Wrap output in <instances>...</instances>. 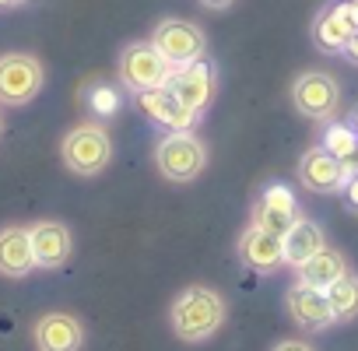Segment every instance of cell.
<instances>
[{
	"label": "cell",
	"mask_w": 358,
	"mask_h": 351,
	"mask_svg": "<svg viewBox=\"0 0 358 351\" xmlns=\"http://www.w3.org/2000/svg\"><path fill=\"white\" fill-rule=\"evenodd\" d=\"M358 36V18L351 11V4H330L313 18V43L320 53H344L348 43Z\"/></svg>",
	"instance_id": "cell-10"
},
{
	"label": "cell",
	"mask_w": 358,
	"mask_h": 351,
	"mask_svg": "<svg viewBox=\"0 0 358 351\" xmlns=\"http://www.w3.org/2000/svg\"><path fill=\"white\" fill-rule=\"evenodd\" d=\"M46 85V67L32 53H0V106H29Z\"/></svg>",
	"instance_id": "cell-6"
},
{
	"label": "cell",
	"mask_w": 358,
	"mask_h": 351,
	"mask_svg": "<svg viewBox=\"0 0 358 351\" xmlns=\"http://www.w3.org/2000/svg\"><path fill=\"white\" fill-rule=\"evenodd\" d=\"M236 4V0H201V8H208V11H229Z\"/></svg>",
	"instance_id": "cell-24"
},
{
	"label": "cell",
	"mask_w": 358,
	"mask_h": 351,
	"mask_svg": "<svg viewBox=\"0 0 358 351\" xmlns=\"http://www.w3.org/2000/svg\"><path fill=\"white\" fill-rule=\"evenodd\" d=\"M148 43L162 53V60H165L172 71H176V67H187V64H197V60H204V53H208V36H204V29L194 25V22H183V18H162V22L155 25V32H151Z\"/></svg>",
	"instance_id": "cell-5"
},
{
	"label": "cell",
	"mask_w": 358,
	"mask_h": 351,
	"mask_svg": "<svg viewBox=\"0 0 358 351\" xmlns=\"http://www.w3.org/2000/svg\"><path fill=\"white\" fill-rule=\"evenodd\" d=\"M179 102H183L190 113H204L215 99V67L208 60H197V64H187V67H176L169 74V85H165Z\"/></svg>",
	"instance_id": "cell-9"
},
{
	"label": "cell",
	"mask_w": 358,
	"mask_h": 351,
	"mask_svg": "<svg viewBox=\"0 0 358 351\" xmlns=\"http://www.w3.org/2000/svg\"><path fill=\"white\" fill-rule=\"evenodd\" d=\"M320 148L330 151L337 162H351V158L358 155V134H355V127H348V123H330V127L323 130Z\"/></svg>",
	"instance_id": "cell-21"
},
{
	"label": "cell",
	"mask_w": 358,
	"mask_h": 351,
	"mask_svg": "<svg viewBox=\"0 0 358 351\" xmlns=\"http://www.w3.org/2000/svg\"><path fill=\"white\" fill-rule=\"evenodd\" d=\"M285 306H288V316L295 320V327H302V330L316 334V330H327L330 323H337V316L327 302V292H320V288H309V285L295 281L285 295Z\"/></svg>",
	"instance_id": "cell-13"
},
{
	"label": "cell",
	"mask_w": 358,
	"mask_h": 351,
	"mask_svg": "<svg viewBox=\"0 0 358 351\" xmlns=\"http://www.w3.org/2000/svg\"><path fill=\"white\" fill-rule=\"evenodd\" d=\"M36 351H81L85 327L71 313H43L32 327Z\"/></svg>",
	"instance_id": "cell-12"
},
{
	"label": "cell",
	"mask_w": 358,
	"mask_h": 351,
	"mask_svg": "<svg viewBox=\"0 0 358 351\" xmlns=\"http://www.w3.org/2000/svg\"><path fill=\"white\" fill-rule=\"evenodd\" d=\"M4 8H18V4H25V0H0Z\"/></svg>",
	"instance_id": "cell-27"
},
{
	"label": "cell",
	"mask_w": 358,
	"mask_h": 351,
	"mask_svg": "<svg viewBox=\"0 0 358 351\" xmlns=\"http://www.w3.org/2000/svg\"><path fill=\"white\" fill-rule=\"evenodd\" d=\"M239 257L246 267H253L257 274H271L285 264V250H281V236L260 229V225H250L243 236H239Z\"/></svg>",
	"instance_id": "cell-15"
},
{
	"label": "cell",
	"mask_w": 358,
	"mask_h": 351,
	"mask_svg": "<svg viewBox=\"0 0 358 351\" xmlns=\"http://www.w3.org/2000/svg\"><path fill=\"white\" fill-rule=\"evenodd\" d=\"M0 134H4V120H0Z\"/></svg>",
	"instance_id": "cell-30"
},
{
	"label": "cell",
	"mask_w": 358,
	"mask_h": 351,
	"mask_svg": "<svg viewBox=\"0 0 358 351\" xmlns=\"http://www.w3.org/2000/svg\"><path fill=\"white\" fill-rule=\"evenodd\" d=\"M0 8H4V4H0Z\"/></svg>",
	"instance_id": "cell-31"
},
{
	"label": "cell",
	"mask_w": 358,
	"mask_h": 351,
	"mask_svg": "<svg viewBox=\"0 0 358 351\" xmlns=\"http://www.w3.org/2000/svg\"><path fill=\"white\" fill-rule=\"evenodd\" d=\"M327 246L323 239V229L309 218H299L285 236H281V250H285V264L288 267H302L306 260H313L320 250Z\"/></svg>",
	"instance_id": "cell-18"
},
{
	"label": "cell",
	"mask_w": 358,
	"mask_h": 351,
	"mask_svg": "<svg viewBox=\"0 0 358 351\" xmlns=\"http://www.w3.org/2000/svg\"><path fill=\"white\" fill-rule=\"evenodd\" d=\"M36 271V253L25 225L0 229V274L4 278H29Z\"/></svg>",
	"instance_id": "cell-16"
},
{
	"label": "cell",
	"mask_w": 358,
	"mask_h": 351,
	"mask_svg": "<svg viewBox=\"0 0 358 351\" xmlns=\"http://www.w3.org/2000/svg\"><path fill=\"white\" fill-rule=\"evenodd\" d=\"M351 127H355V134H358V109H355V116H351Z\"/></svg>",
	"instance_id": "cell-28"
},
{
	"label": "cell",
	"mask_w": 358,
	"mask_h": 351,
	"mask_svg": "<svg viewBox=\"0 0 358 351\" xmlns=\"http://www.w3.org/2000/svg\"><path fill=\"white\" fill-rule=\"evenodd\" d=\"M29 239H32V253H36V267L43 271H57L71 260L74 253V236L64 222L57 218H43L36 225H29Z\"/></svg>",
	"instance_id": "cell-11"
},
{
	"label": "cell",
	"mask_w": 358,
	"mask_h": 351,
	"mask_svg": "<svg viewBox=\"0 0 358 351\" xmlns=\"http://www.w3.org/2000/svg\"><path fill=\"white\" fill-rule=\"evenodd\" d=\"M355 158H358V155H355Z\"/></svg>",
	"instance_id": "cell-32"
},
{
	"label": "cell",
	"mask_w": 358,
	"mask_h": 351,
	"mask_svg": "<svg viewBox=\"0 0 358 351\" xmlns=\"http://www.w3.org/2000/svg\"><path fill=\"white\" fill-rule=\"evenodd\" d=\"M299 218H302V215H299L295 194H292L288 187H281V183H271V187L260 194L257 208H253V225H260V229H267V232H274V236H285Z\"/></svg>",
	"instance_id": "cell-14"
},
{
	"label": "cell",
	"mask_w": 358,
	"mask_h": 351,
	"mask_svg": "<svg viewBox=\"0 0 358 351\" xmlns=\"http://www.w3.org/2000/svg\"><path fill=\"white\" fill-rule=\"evenodd\" d=\"M60 158L74 176H99L113 158V141L99 123H78L60 141Z\"/></svg>",
	"instance_id": "cell-3"
},
{
	"label": "cell",
	"mask_w": 358,
	"mask_h": 351,
	"mask_svg": "<svg viewBox=\"0 0 358 351\" xmlns=\"http://www.w3.org/2000/svg\"><path fill=\"white\" fill-rule=\"evenodd\" d=\"M169 323H172V334L187 344H201L208 337L218 334V327L225 323V299L215 292V288H204V285H190L183 288L172 306H169Z\"/></svg>",
	"instance_id": "cell-1"
},
{
	"label": "cell",
	"mask_w": 358,
	"mask_h": 351,
	"mask_svg": "<svg viewBox=\"0 0 358 351\" xmlns=\"http://www.w3.org/2000/svg\"><path fill=\"white\" fill-rule=\"evenodd\" d=\"M344 197H348V204H351V208H358V176L344 187Z\"/></svg>",
	"instance_id": "cell-25"
},
{
	"label": "cell",
	"mask_w": 358,
	"mask_h": 351,
	"mask_svg": "<svg viewBox=\"0 0 358 351\" xmlns=\"http://www.w3.org/2000/svg\"><path fill=\"white\" fill-rule=\"evenodd\" d=\"M344 57H348V60H355V64H358V36H355V39H351V43H348V50H344Z\"/></svg>",
	"instance_id": "cell-26"
},
{
	"label": "cell",
	"mask_w": 358,
	"mask_h": 351,
	"mask_svg": "<svg viewBox=\"0 0 358 351\" xmlns=\"http://www.w3.org/2000/svg\"><path fill=\"white\" fill-rule=\"evenodd\" d=\"M137 106H141L155 123H162V127H169V130H190V127L201 120L197 113H190L183 102H179L169 88H155V92L137 95Z\"/></svg>",
	"instance_id": "cell-17"
},
{
	"label": "cell",
	"mask_w": 358,
	"mask_h": 351,
	"mask_svg": "<svg viewBox=\"0 0 358 351\" xmlns=\"http://www.w3.org/2000/svg\"><path fill=\"white\" fill-rule=\"evenodd\" d=\"M274 351H316V348L306 344V341H299V337H285V341L274 344Z\"/></svg>",
	"instance_id": "cell-23"
},
{
	"label": "cell",
	"mask_w": 358,
	"mask_h": 351,
	"mask_svg": "<svg viewBox=\"0 0 358 351\" xmlns=\"http://www.w3.org/2000/svg\"><path fill=\"white\" fill-rule=\"evenodd\" d=\"M327 302H330L337 323L355 320V316H358V274L348 271L341 281H334V285L327 288Z\"/></svg>",
	"instance_id": "cell-20"
},
{
	"label": "cell",
	"mask_w": 358,
	"mask_h": 351,
	"mask_svg": "<svg viewBox=\"0 0 358 351\" xmlns=\"http://www.w3.org/2000/svg\"><path fill=\"white\" fill-rule=\"evenodd\" d=\"M155 165L169 183H190L208 165V144L194 130H169L155 148Z\"/></svg>",
	"instance_id": "cell-2"
},
{
	"label": "cell",
	"mask_w": 358,
	"mask_h": 351,
	"mask_svg": "<svg viewBox=\"0 0 358 351\" xmlns=\"http://www.w3.org/2000/svg\"><path fill=\"white\" fill-rule=\"evenodd\" d=\"M348 4H351V11H355V18H358V0H348Z\"/></svg>",
	"instance_id": "cell-29"
},
{
	"label": "cell",
	"mask_w": 358,
	"mask_h": 351,
	"mask_svg": "<svg viewBox=\"0 0 358 351\" xmlns=\"http://www.w3.org/2000/svg\"><path fill=\"white\" fill-rule=\"evenodd\" d=\"M85 95H88V109L99 113V116H113V113L120 109V95H116V88H109V85H102V81L88 85Z\"/></svg>",
	"instance_id": "cell-22"
},
{
	"label": "cell",
	"mask_w": 358,
	"mask_h": 351,
	"mask_svg": "<svg viewBox=\"0 0 358 351\" xmlns=\"http://www.w3.org/2000/svg\"><path fill=\"white\" fill-rule=\"evenodd\" d=\"M295 274H299V285H309V288L327 292L334 281H341V278L348 274V257H344L341 250L323 246L313 260H306L302 267H295Z\"/></svg>",
	"instance_id": "cell-19"
},
{
	"label": "cell",
	"mask_w": 358,
	"mask_h": 351,
	"mask_svg": "<svg viewBox=\"0 0 358 351\" xmlns=\"http://www.w3.org/2000/svg\"><path fill=\"white\" fill-rule=\"evenodd\" d=\"M292 106L306 120H334L341 109V85L327 71H302L292 81Z\"/></svg>",
	"instance_id": "cell-7"
},
{
	"label": "cell",
	"mask_w": 358,
	"mask_h": 351,
	"mask_svg": "<svg viewBox=\"0 0 358 351\" xmlns=\"http://www.w3.org/2000/svg\"><path fill=\"white\" fill-rule=\"evenodd\" d=\"M116 74H120V85L127 92L144 95V92L165 88L172 67L162 60V53L151 43H127L116 57Z\"/></svg>",
	"instance_id": "cell-4"
},
{
	"label": "cell",
	"mask_w": 358,
	"mask_h": 351,
	"mask_svg": "<svg viewBox=\"0 0 358 351\" xmlns=\"http://www.w3.org/2000/svg\"><path fill=\"white\" fill-rule=\"evenodd\" d=\"M355 180V172L348 162H337L330 151H323L320 144L309 148L302 158H299V183L313 194H337L344 190L348 183Z\"/></svg>",
	"instance_id": "cell-8"
}]
</instances>
